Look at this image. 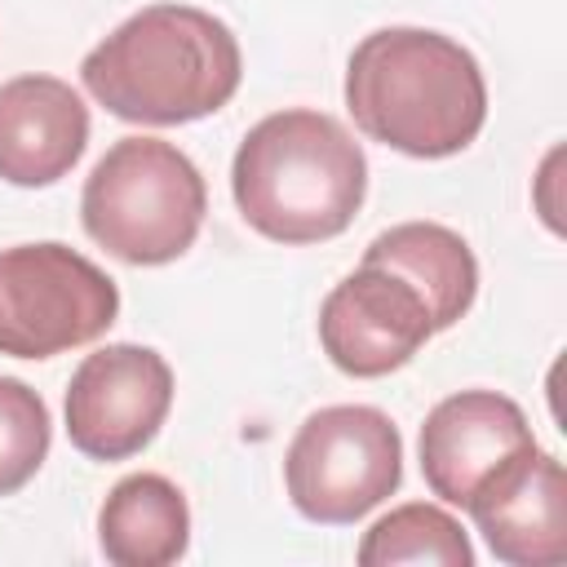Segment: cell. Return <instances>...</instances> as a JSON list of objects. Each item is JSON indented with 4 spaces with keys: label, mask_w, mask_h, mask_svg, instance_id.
I'll return each instance as SVG.
<instances>
[{
    "label": "cell",
    "mask_w": 567,
    "mask_h": 567,
    "mask_svg": "<svg viewBox=\"0 0 567 567\" xmlns=\"http://www.w3.org/2000/svg\"><path fill=\"white\" fill-rule=\"evenodd\" d=\"M80 80L115 120L168 128L217 115L244 80V53L221 18L164 0L102 35L84 53Z\"/></svg>",
    "instance_id": "2"
},
{
    "label": "cell",
    "mask_w": 567,
    "mask_h": 567,
    "mask_svg": "<svg viewBox=\"0 0 567 567\" xmlns=\"http://www.w3.org/2000/svg\"><path fill=\"white\" fill-rule=\"evenodd\" d=\"M53 443V421L44 399L18 381V377H0V496L22 492Z\"/></svg>",
    "instance_id": "15"
},
{
    "label": "cell",
    "mask_w": 567,
    "mask_h": 567,
    "mask_svg": "<svg viewBox=\"0 0 567 567\" xmlns=\"http://www.w3.org/2000/svg\"><path fill=\"white\" fill-rule=\"evenodd\" d=\"M97 545L115 567H168L190 545V505L155 470L124 474L97 509Z\"/></svg>",
    "instance_id": "12"
},
{
    "label": "cell",
    "mask_w": 567,
    "mask_h": 567,
    "mask_svg": "<svg viewBox=\"0 0 567 567\" xmlns=\"http://www.w3.org/2000/svg\"><path fill=\"white\" fill-rule=\"evenodd\" d=\"M173 408V368L159 350L115 341L80 359L66 385V439L89 461H128Z\"/></svg>",
    "instance_id": "7"
},
{
    "label": "cell",
    "mask_w": 567,
    "mask_h": 567,
    "mask_svg": "<svg viewBox=\"0 0 567 567\" xmlns=\"http://www.w3.org/2000/svg\"><path fill=\"white\" fill-rule=\"evenodd\" d=\"M527 452H536L527 412L496 390H456L421 425V478L439 501L461 509Z\"/></svg>",
    "instance_id": "9"
},
{
    "label": "cell",
    "mask_w": 567,
    "mask_h": 567,
    "mask_svg": "<svg viewBox=\"0 0 567 567\" xmlns=\"http://www.w3.org/2000/svg\"><path fill=\"white\" fill-rule=\"evenodd\" d=\"M434 337L425 297L390 266L359 261L319 306V346L346 377H390Z\"/></svg>",
    "instance_id": "8"
},
{
    "label": "cell",
    "mask_w": 567,
    "mask_h": 567,
    "mask_svg": "<svg viewBox=\"0 0 567 567\" xmlns=\"http://www.w3.org/2000/svg\"><path fill=\"white\" fill-rule=\"evenodd\" d=\"M465 509L505 567L567 563V474L558 456L540 447L527 452L505 474H496Z\"/></svg>",
    "instance_id": "10"
},
{
    "label": "cell",
    "mask_w": 567,
    "mask_h": 567,
    "mask_svg": "<svg viewBox=\"0 0 567 567\" xmlns=\"http://www.w3.org/2000/svg\"><path fill=\"white\" fill-rule=\"evenodd\" d=\"M115 315L120 288L84 252L58 239L0 248V354L53 359L97 341Z\"/></svg>",
    "instance_id": "6"
},
{
    "label": "cell",
    "mask_w": 567,
    "mask_h": 567,
    "mask_svg": "<svg viewBox=\"0 0 567 567\" xmlns=\"http://www.w3.org/2000/svg\"><path fill=\"white\" fill-rule=\"evenodd\" d=\"M230 195L261 239L323 244L359 217L368 159L341 120L288 106L244 133L230 164Z\"/></svg>",
    "instance_id": "3"
},
{
    "label": "cell",
    "mask_w": 567,
    "mask_h": 567,
    "mask_svg": "<svg viewBox=\"0 0 567 567\" xmlns=\"http://www.w3.org/2000/svg\"><path fill=\"white\" fill-rule=\"evenodd\" d=\"M368 261H381L390 270H399L430 310L434 332L461 323L478 297V261L470 252V244L439 221H399L390 230H381L368 248Z\"/></svg>",
    "instance_id": "13"
},
{
    "label": "cell",
    "mask_w": 567,
    "mask_h": 567,
    "mask_svg": "<svg viewBox=\"0 0 567 567\" xmlns=\"http://www.w3.org/2000/svg\"><path fill=\"white\" fill-rule=\"evenodd\" d=\"M359 567H394V563H434V567H474V545L465 527L430 501H408L390 514H381L359 549Z\"/></svg>",
    "instance_id": "14"
},
{
    "label": "cell",
    "mask_w": 567,
    "mask_h": 567,
    "mask_svg": "<svg viewBox=\"0 0 567 567\" xmlns=\"http://www.w3.org/2000/svg\"><path fill=\"white\" fill-rule=\"evenodd\" d=\"M346 111L363 137L412 155H461L487 124L478 58L430 27H381L346 62Z\"/></svg>",
    "instance_id": "1"
},
{
    "label": "cell",
    "mask_w": 567,
    "mask_h": 567,
    "mask_svg": "<svg viewBox=\"0 0 567 567\" xmlns=\"http://www.w3.org/2000/svg\"><path fill=\"white\" fill-rule=\"evenodd\" d=\"M208 186L186 151L164 137H120L84 177V235L124 266L177 261L204 226Z\"/></svg>",
    "instance_id": "4"
},
{
    "label": "cell",
    "mask_w": 567,
    "mask_h": 567,
    "mask_svg": "<svg viewBox=\"0 0 567 567\" xmlns=\"http://www.w3.org/2000/svg\"><path fill=\"white\" fill-rule=\"evenodd\" d=\"M403 483V434L372 403H332L310 412L288 452L284 487L301 518L346 527L372 514Z\"/></svg>",
    "instance_id": "5"
},
{
    "label": "cell",
    "mask_w": 567,
    "mask_h": 567,
    "mask_svg": "<svg viewBox=\"0 0 567 567\" xmlns=\"http://www.w3.org/2000/svg\"><path fill=\"white\" fill-rule=\"evenodd\" d=\"M89 146V106L58 75H13L0 84V177L9 186L62 182Z\"/></svg>",
    "instance_id": "11"
}]
</instances>
